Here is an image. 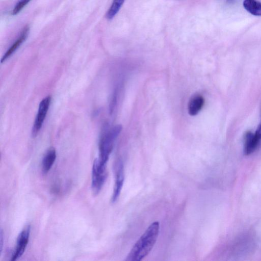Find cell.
Returning <instances> with one entry per match:
<instances>
[{
  "mask_svg": "<svg viewBox=\"0 0 261 261\" xmlns=\"http://www.w3.org/2000/svg\"><path fill=\"white\" fill-rule=\"evenodd\" d=\"M159 229V222L152 223L135 244L125 260L140 261L145 257L156 243Z\"/></svg>",
  "mask_w": 261,
  "mask_h": 261,
  "instance_id": "obj_1",
  "label": "cell"
},
{
  "mask_svg": "<svg viewBox=\"0 0 261 261\" xmlns=\"http://www.w3.org/2000/svg\"><path fill=\"white\" fill-rule=\"evenodd\" d=\"M121 130V125H115L109 130L105 132L100 137L98 158L103 163H107L113 148L114 141Z\"/></svg>",
  "mask_w": 261,
  "mask_h": 261,
  "instance_id": "obj_2",
  "label": "cell"
},
{
  "mask_svg": "<svg viewBox=\"0 0 261 261\" xmlns=\"http://www.w3.org/2000/svg\"><path fill=\"white\" fill-rule=\"evenodd\" d=\"M107 176V163L102 162L98 158L93 164L92 169L91 189L94 195L101 191Z\"/></svg>",
  "mask_w": 261,
  "mask_h": 261,
  "instance_id": "obj_3",
  "label": "cell"
},
{
  "mask_svg": "<svg viewBox=\"0 0 261 261\" xmlns=\"http://www.w3.org/2000/svg\"><path fill=\"white\" fill-rule=\"evenodd\" d=\"M51 102V96L48 95L44 98L40 102L38 113L35 118L32 130L33 137L37 135L42 127Z\"/></svg>",
  "mask_w": 261,
  "mask_h": 261,
  "instance_id": "obj_4",
  "label": "cell"
},
{
  "mask_svg": "<svg viewBox=\"0 0 261 261\" xmlns=\"http://www.w3.org/2000/svg\"><path fill=\"white\" fill-rule=\"evenodd\" d=\"M30 231V225H28L19 233L11 260L14 261L17 260L23 255L29 241Z\"/></svg>",
  "mask_w": 261,
  "mask_h": 261,
  "instance_id": "obj_5",
  "label": "cell"
},
{
  "mask_svg": "<svg viewBox=\"0 0 261 261\" xmlns=\"http://www.w3.org/2000/svg\"><path fill=\"white\" fill-rule=\"evenodd\" d=\"M115 184L111 198L112 202L117 201L121 193L124 180V170L123 162L118 160L114 166Z\"/></svg>",
  "mask_w": 261,
  "mask_h": 261,
  "instance_id": "obj_6",
  "label": "cell"
},
{
  "mask_svg": "<svg viewBox=\"0 0 261 261\" xmlns=\"http://www.w3.org/2000/svg\"><path fill=\"white\" fill-rule=\"evenodd\" d=\"M204 103V99L199 94L193 95L188 105V111L191 116L196 115L201 110Z\"/></svg>",
  "mask_w": 261,
  "mask_h": 261,
  "instance_id": "obj_7",
  "label": "cell"
},
{
  "mask_svg": "<svg viewBox=\"0 0 261 261\" xmlns=\"http://www.w3.org/2000/svg\"><path fill=\"white\" fill-rule=\"evenodd\" d=\"M56 151L54 147L49 148L45 153L42 161V172L46 174L51 168L56 159Z\"/></svg>",
  "mask_w": 261,
  "mask_h": 261,
  "instance_id": "obj_8",
  "label": "cell"
},
{
  "mask_svg": "<svg viewBox=\"0 0 261 261\" xmlns=\"http://www.w3.org/2000/svg\"><path fill=\"white\" fill-rule=\"evenodd\" d=\"M260 141L255 137L254 134L248 131L244 136V152L245 155L252 153L258 146Z\"/></svg>",
  "mask_w": 261,
  "mask_h": 261,
  "instance_id": "obj_9",
  "label": "cell"
},
{
  "mask_svg": "<svg viewBox=\"0 0 261 261\" xmlns=\"http://www.w3.org/2000/svg\"><path fill=\"white\" fill-rule=\"evenodd\" d=\"M29 30V28L27 27L24 28L19 38L14 42V43L4 55L1 59V63L4 62L9 58L25 40L28 34Z\"/></svg>",
  "mask_w": 261,
  "mask_h": 261,
  "instance_id": "obj_10",
  "label": "cell"
},
{
  "mask_svg": "<svg viewBox=\"0 0 261 261\" xmlns=\"http://www.w3.org/2000/svg\"><path fill=\"white\" fill-rule=\"evenodd\" d=\"M243 7L249 13L254 16H261V2L257 0H244Z\"/></svg>",
  "mask_w": 261,
  "mask_h": 261,
  "instance_id": "obj_11",
  "label": "cell"
},
{
  "mask_svg": "<svg viewBox=\"0 0 261 261\" xmlns=\"http://www.w3.org/2000/svg\"><path fill=\"white\" fill-rule=\"evenodd\" d=\"M124 0H113V2L108 10L106 17L108 19H112L118 12Z\"/></svg>",
  "mask_w": 261,
  "mask_h": 261,
  "instance_id": "obj_12",
  "label": "cell"
},
{
  "mask_svg": "<svg viewBox=\"0 0 261 261\" xmlns=\"http://www.w3.org/2000/svg\"><path fill=\"white\" fill-rule=\"evenodd\" d=\"M31 1V0L20 1L14 7L13 10L12 11V14L16 15L18 14Z\"/></svg>",
  "mask_w": 261,
  "mask_h": 261,
  "instance_id": "obj_13",
  "label": "cell"
},
{
  "mask_svg": "<svg viewBox=\"0 0 261 261\" xmlns=\"http://www.w3.org/2000/svg\"><path fill=\"white\" fill-rule=\"evenodd\" d=\"M117 100V92L115 91L113 95L110 104V112L112 113L115 108Z\"/></svg>",
  "mask_w": 261,
  "mask_h": 261,
  "instance_id": "obj_14",
  "label": "cell"
},
{
  "mask_svg": "<svg viewBox=\"0 0 261 261\" xmlns=\"http://www.w3.org/2000/svg\"><path fill=\"white\" fill-rule=\"evenodd\" d=\"M255 137L258 139L259 141L261 140V122L258 124L257 129L254 134Z\"/></svg>",
  "mask_w": 261,
  "mask_h": 261,
  "instance_id": "obj_15",
  "label": "cell"
},
{
  "mask_svg": "<svg viewBox=\"0 0 261 261\" xmlns=\"http://www.w3.org/2000/svg\"><path fill=\"white\" fill-rule=\"evenodd\" d=\"M4 242V235H3V231L2 229H1L0 231V253L1 254L3 250V243Z\"/></svg>",
  "mask_w": 261,
  "mask_h": 261,
  "instance_id": "obj_16",
  "label": "cell"
},
{
  "mask_svg": "<svg viewBox=\"0 0 261 261\" xmlns=\"http://www.w3.org/2000/svg\"><path fill=\"white\" fill-rule=\"evenodd\" d=\"M229 3H232L234 0H227Z\"/></svg>",
  "mask_w": 261,
  "mask_h": 261,
  "instance_id": "obj_17",
  "label": "cell"
}]
</instances>
